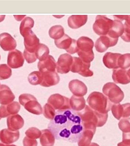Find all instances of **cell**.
<instances>
[{
    "label": "cell",
    "mask_w": 130,
    "mask_h": 146,
    "mask_svg": "<svg viewBox=\"0 0 130 146\" xmlns=\"http://www.w3.org/2000/svg\"><path fill=\"white\" fill-rule=\"evenodd\" d=\"M48 128L56 140L71 143L79 142L84 130L80 115L70 108L56 111Z\"/></svg>",
    "instance_id": "obj_1"
},
{
    "label": "cell",
    "mask_w": 130,
    "mask_h": 146,
    "mask_svg": "<svg viewBox=\"0 0 130 146\" xmlns=\"http://www.w3.org/2000/svg\"><path fill=\"white\" fill-rule=\"evenodd\" d=\"M87 102L93 110L102 114L108 113L113 105L107 97L98 92H92L89 96Z\"/></svg>",
    "instance_id": "obj_2"
},
{
    "label": "cell",
    "mask_w": 130,
    "mask_h": 146,
    "mask_svg": "<svg viewBox=\"0 0 130 146\" xmlns=\"http://www.w3.org/2000/svg\"><path fill=\"white\" fill-rule=\"evenodd\" d=\"M77 44V53L80 58L84 62L90 63L94 58L92 50L94 46L93 41L90 38L82 36L78 40Z\"/></svg>",
    "instance_id": "obj_3"
},
{
    "label": "cell",
    "mask_w": 130,
    "mask_h": 146,
    "mask_svg": "<svg viewBox=\"0 0 130 146\" xmlns=\"http://www.w3.org/2000/svg\"><path fill=\"white\" fill-rule=\"evenodd\" d=\"M103 92L112 103H119L124 99V92L115 83L109 82L103 88Z\"/></svg>",
    "instance_id": "obj_4"
},
{
    "label": "cell",
    "mask_w": 130,
    "mask_h": 146,
    "mask_svg": "<svg viewBox=\"0 0 130 146\" xmlns=\"http://www.w3.org/2000/svg\"><path fill=\"white\" fill-rule=\"evenodd\" d=\"M20 104L29 112L36 115L42 113V108L36 98L30 94H24L19 98Z\"/></svg>",
    "instance_id": "obj_5"
},
{
    "label": "cell",
    "mask_w": 130,
    "mask_h": 146,
    "mask_svg": "<svg viewBox=\"0 0 130 146\" xmlns=\"http://www.w3.org/2000/svg\"><path fill=\"white\" fill-rule=\"evenodd\" d=\"M113 22V20L106 16L98 15L93 25V30L98 35L102 36L107 35L112 27Z\"/></svg>",
    "instance_id": "obj_6"
},
{
    "label": "cell",
    "mask_w": 130,
    "mask_h": 146,
    "mask_svg": "<svg viewBox=\"0 0 130 146\" xmlns=\"http://www.w3.org/2000/svg\"><path fill=\"white\" fill-rule=\"evenodd\" d=\"M55 44L57 47L66 50L68 53L74 54L78 51L77 41L70 37L67 34L57 40H55Z\"/></svg>",
    "instance_id": "obj_7"
},
{
    "label": "cell",
    "mask_w": 130,
    "mask_h": 146,
    "mask_svg": "<svg viewBox=\"0 0 130 146\" xmlns=\"http://www.w3.org/2000/svg\"><path fill=\"white\" fill-rule=\"evenodd\" d=\"M73 58V63L71 71L78 73L84 77L91 76L93 75V72L90 69V63L84 62L78 57H74Z\"/></svg>",
    "instance_id": "obj_8"
},
{
    "label": "cell",
    "mask_w": 130,
    "mask_h": 146,
    "mask_svg": "<svg viewBox=\"0 0 130 146\" xmlns=\"http://www.w3.org/2000/svg\"><path fill=\"white\" fill-rule=\"evenodd\" d=\"M23 36L24 38L25 50L30 53H35L40 44L39 39L31 30L26 32Z\"/></svg>",
    "instance_id": "obj_9"
},
{
    "label": "cell",
    "mask_w": 130,
    "mask_h": 146,
    "mask_svg": "<svg viewBox=\"0 0 130 146\" xmlns=\"http://www.w3.org/2000/svg\"><path fill=\"white\" fill-rule=\"evenodd\" d=\"M73 61V57L67 53L60 55L56 64L57 72L61 74H67L70 70Z\"/></svg>",
    "instance_id": "obj_10"
},
{
    "label": "cell",
    "mask_w": 130,
    "mask_h": 146,
    "mask_svg": "<svg viewBox=\"0 0 130 146\" xmlns=\"http://www.w3.org/2000/svg\"><path fill=\"white\" fill-rule=\"evenodd\" d=\"M118 40V38H113L107 35L101 36L96 41V50L99 52H105L108 48L116 45Z\"/></svg>",
    "instance_id": "obj_11"
},
{
    "label": "cell",
    "mask_w": 130,
    "mask_h": 146,
    "mask_svg": "<svg viewBox=\"0 0 130 146\" xmlns=\"http://www.w3.org/2000/svg\"><path fill=\"white\" fill-rule=\"evenodd\" d=\"M25 62L21 52L18 50L10 51L8 54L7 64L12 68H17L22 67Z\"/></svg>",
    "instance_id": "obj_12"
},
{
    "label": "cell",
    "mask_w": 130,
    "mask_h": 146,
    "mask_svg": "<svg viewBox=\"0 0 130 146\" xmlns=\"http://www.w3.org/2000/svg\"><path fill=\"white\" fill-rule=\"evenodd\" d=\"M112 113L117 120L126 118L130 116V103L121 105L119 103L114 104L112 106Z\"/></svg>",
    "instance_id": "obj_13"
},
{
    "label": "cell",
    "mask_w": 130,
    "mask_h": 146,
    "mask_svg": "<svg viewBox=\"0 0 130 146\" xmlns=\"http://www.w3.org/2000/svg\"><path fill=\"white\" fill-rule=\"evenodd\" d=\"M19 131H12L9 129H3L0 132V141L6 144L13 143L19 139Z\"/></svg>",
    "instance_id": "obj_14"
},
{
    "label": "cell",
    "mask_w": 130,
    "mask_h": 146,
    "mask_svg": "<svg viewBox=\"0 0 130 146\" xmlns=\"http://www.w3.org/2000/svg\"><path fill=\"white\" fill-rule=\"evenodd\" d=\"M37 66L40 72L43 73L48 71L55 72L57 65L53 57L49 55L44 59L39 60Z\"/></svg>",
    "instance_id": "obj_15"
},
{
    "label": "cell",
    "mask_w": 130,
    "mask_h": 146,
    "mask_svg": "<svg viewBox=\"0 0 130 146\" xmlns=\"http://www.w3.org/2000/svg\"><path fill=\"white\" fill-rule=\"evenodd\" d=\"M0 46L4 51H11L16 48L17 42L10 34L3 33L0 34Z\"/></svg>",
    "instance_id": "obj_16"
},
{
    "label": "cell",
    "mask_w": 130,
    "mask_h": 146,
    "mask_svg": "<svg viewBox=\"0 0 130 146\" xmlns=\"http://www.w3.org/2000/svg\"><path fill=\"white\" fill-rule=\"evenodd\" d=\"M20 105L17 102H13L7 105H2L0 107V117L4 118L11 115H16L19 112Z\"/></svg>",
    "instance_id": "obj_17"
},
{
    "label": "cell",
    "mask_w": 130,
    "mask_h": 146,
    "mask_svg": "<svg viewBox=\"0 0 130 146\" xmlns=\"http://www.w3.org/2000/svg\"><path fill=\"white\" fill-rule=\"evenodd\" d=\"M42 80L40 85L50 87L57 84L60 81V78L55 72H46L42 73Z\"/></svg>",
    "instance_id": "obj_18"
},
{
    "label": "cell",
    "mask_w": 130,
    "mask_h": 146,
    "mask_svg": "<svg viewBox=\"0 0 130 146\" xmlns=\"http://www.w3.org/2000/svg\"><path fill=\"white\" fill-rule=\"evenodd\" d=\"M15 97L9 86L2 84L0 86V104L7 105L13 101Z\"/></svg>",
    "instance_id": "obj_19"
},
{
    "label": "cell",
    "mask_w": 130,
    "mask_h": 146,
    "mask_svg": "<svg viewBox=\"0 0 130 146\" xmlns=\"http://www.w3.org/2000/svg\"><path fill=\"white\" fill-rule=\"evenodd\" d=\"M121 54L107 52L105 54L103 58L104 64L107 68L117 69L119 68L118 59Z\"/></svg>",
    "instance_id": "obj_20"
},
{
    "label": "cell",
    "mask_w": 130,
    "mask_h": 146,
    "mask_svg": "<svg viewBox=\"0 0 130 146\" xmlns=\"http://www.w3.org/2000/svg\"><path fill=\"white\" fill-rule=\"evenodd\" d=\"M7 125L9 129L12 131H18L23 126L24 120L18 114L11 115L7 119Z\"/></svg>",
    "instance_id": "obj_21"
},
{
    "label": "cell",
    "mask_w": 130,
    "mask_h": 146,
    "mask_svg": "<svg viewBox=\"0 0 130 146\" xmlns=\"http://www.w3.org/2000/svg\"><path fill=\"white\" fill-rule=\"evenodd\" d=\"M112 78L116 83L126 84L130 83V77L127 71L121 68L113 70Z\"/></svg>",
    "instance_id": "obj_22"
},
{
    "label": "cell",
    "mask_w": 130,
    "mask_h": 146,
    "mask_svg": "<svg viewBox=\"0 0 130 146\" xmlns=\"http://www.w3.org/2000/svg\"><path fill=\"white\" fill-rule=\"evenodd\" d=\"M68 86L70 91L76 96H84L87 92L86 86L79 80H74L70 81Z\"/></svg>",
    "instance_id": "obj_23"
},
{
    "label": "cell",
    "mask_w": 130,
    "mask_h": 146,
    "mask_svg": "<svg viewBox=\"0 0 130 146\" xmlns=\"http://www.w3.org/2000/svg\"><path fill=\"white\" fill-rule=\"evenodd\" d=\"M88 15H73L68 19V26L71 28L76 29L83 26L86 23L88 20Z\"/></svg>",
    "instance_id": "obj_24"
},
{
    "label": "cell",
    "mask_w": 130,
    "mask_h": 146,
    "mask_svg": "<svg viewBox=\"0 0 130 146\" xmlns=\"http://www.w3.org/2000/svg\"><path fill=\"white\" fill-rule=\"evenodd\" d=\"M115 19L122 21L125 20L124 23V32L121 36L123 40L126 42H130V15H114Z\"/></svg>",
    "instance_id": "obj_25"
},
{
    "label": "cell",
    "mask_w": 130,
    "mask_h": 146,
    "mask_svg": "<svg viewBox=\"0 0 130 146\" xmlns=\"http://www.w3.org/2000/svg\"><path fill=\"white\" fill-rule=\"evenodd\" d=\"M113 26L107 35L114 38H118L124 32V25L121 21L115 19L113 20Z\"/></svg>",
    "instance_id": "obj_26"
},
{
    "label": "cell",
    "mask_w": 130,
    "mask_h": 146,
    "mask_svg": "<svg viewBox=\"0 0 130 146\" xmlns=\"http://www.w3.org/2000/svg\"><path fill=\"white\" fill-rule=\"evenodd\" d=\"M50 37L55 40L58 39L64 35V29L61 25H55L51 27L49 31Z\"/></svg>",
    "instance_id": "obj_27"
},
{
    "label": "cell",
    "mask_w": 130,
    "mask_h": 146,
    "mask_svg": "<svg viewBox=\"0 0 130 146\" xmlns=\"http://www.w3.org/2000/svg\"><path fill=\"white\" fill-rule=\"evenodd\" d=\"M34 21L32 18L30 17H27L23 19L21 23L20 32L22 35H24L26 32L31 30L34 27Z\"/></svg>",
    "instance_id": "obj_28"
},
{
    "label": "cell",
    "mask_w": 130,
    "mask_h": 146,
    "mask_svg": "<svg viewBox=\"0 0 130 146\" xmlns=\"http://www.w3.org/2000/svg\"><path fill=\"white\" fill-rule=\"evenodd\" d=\"M50 53V50L48 47L45 44L40 43L37 49L35 54L37 59L39 60H42L46 58Z\"/></svg>",
    "instance_id": "obj_29"
},
{
    "label": "cell",
    "mask_w": 130,
    "mask_h": 146,
    "mask_svg": "<svg viewBox=\"0 0 130 146\" xmlns=\"http://www.w3.org/2000/svg\"><path fill=\"white\" fill-rule=\"evenodd\" d=\"M28 80L29 83L32 85L40 84L42 80V72L40 71L32 72L29 75Z\"/></svg>",
    "instance_id": "obj_30"
},
{
    "label": "cell",
    "mask_w": 130,
    "mask_h": 146,
    "mask_svg": "<svg viewBox=\"0 0 130 146\" xmlns=\"http://www.w3.org/2000/svg\"><path fill=\"white\" fill-rule=\"evenodd\" d=\"M119 68L125 69L130 67V53L121 54L118 59Z\"/></svg>",
    "instance_id": "obj_31"
},
{
    "label": "cell",
    "mask_w": 130,
    "mask_h": 146,
    "mask_svg": "<svg viewBox=\"0 0 130 146\" xmlns=\"http://www.w3.org/2000/svg\"><path fill=\"white\" fill-rule=\"evenodd\" d=\"M12 75L11 68L6 64H0V80L7 79Z\"/></svg>",
    "instance_id": "obj_32"
},
{
    "label": "cell",
    "mask_w": 130,
    "mask_h": 146,
    "mask_svg": "<svg viewBox=\"0 0 130 146\" xmlns=\"http://www.w3.org/2000/svg\"><path fill=\"white\" fill-rule=\"evenodd\" d=\"M118 126L123 132H130V117L122 119L119 123Z\"/></svg>",
    "instance_id": "obj_33"
},
{
    "label": "cell",
    "mask_w": 130,
    "mask_h": 146,
    "mask_svg": "<svg viewBox=\"0 0 130 146\" xmlns=\"http://www.w3.org/2000/svg\"><path fill=\"white\" fill-rule=\"evenodd\" d=\"M39 130L35 127H31L25 132V134L31 139H37L39 137Z\"/></svg>",
    "instance_id": "obj_34"
},
{
    "label": "cell",
    "mask_w": 130,
    "mask_h": 146,
    "mask_svg": "<svg viewBox=\"0 0 130 146\" xmlns=\"http://www.w3.org/2000/svg\"><path fill=\"white\" fill-rule=\"evenodd\" d=\"M24 56L27 62L29 64L35 62L37 59L35 53H30L26 50H24Z\"/></svg>",
    "instance_id": "obj_35"
},
{
    "label": "cell",
    "mask_w": 130,
    "mask_h": 146,
    "mask_svg": "<svg viewBox=\"0 0 130 146\" xmlns=\"http://www.w3.org/2000/svg\"><path fill=\"white\" fill-rule=\"evenodd\" d=\"M117 146H130V132L123 133V141L117 144Z\"/></svg>",
    "instance_id": "obj_36"
},
{
    "label": "cell",
    "mask_w": 130,
    "mask_h": 146,
    "mask_svg": "<svg viewBox=\"0 0 130 146\" xmlns=\"http://www.w3.org/2000/svg\"><path fill=\"white\" fill-rule=\"evenodd\" d=\"M24 146H36L37 142L27 137H25L23 140Z\"/></svg>",
    "instance_id": "obj_37"
},
{
    "label": "cell",
    "mask_w": 130,
    "mask_h": 146,
    "mask_svg": "<svg viewBox=\"0 0 130 146\" xmlns=\"http://www.w3.org/2000/svg\"><path fill=\"white\" fill-rule=\"evenodd\" d=\"M26 16V15H14V17H15V19L18 21L22 20Z\"/></svg>",
    "instance_id": "obj_38"
},
{
    "label": "cell",
    "mask_w": 130,
    "mask_h": 146,
    "mask_svg": "<svg viewBox=\"0 0 130 146\" xmlns=\"http://www.w3.org/2000/svg\"><path fill=\"white\" fill-rule=\"evenodd\" d=\"M5 17V15H0V22L4 20Z\"/></svg>",
    "instance_id": "obj_39"
},
{
    "label": "cell",
    "mask_w": 130,
    "mask_h": 146,
    "mask_svg": "<svg viewBox=\"0 0 130 146\" xmlns=\"http://www.w3.org/2000/svg\"><path fill=\"white\" fill-rule=\"evenodd\" d=\"M127 73L128 74V75H129V76L130 77V68L129 69V70L127 71Z\"/></svg>",
    "instance_id": "obj_40"
},
{
    "label": "cell",
    "mask_w": 130,
    "mask_h": 146,
    "mask_svg": "<svg viewBox=\"0 0 130 146\" xmlns=\"http://www.w3.org/2000/svg\"><path fill=\"white\" fill-rule=\"evenodd\" d=\"M0 146H7L6 145H5L3 144L0 143Z\"/></svg>",
    "instance_id": "obj_41"
},
{
    "label": "cell",
    "mask_w": 130,
    "mask_h": 146,
    "mask_svg": "<svg viewBox=\"0 0 130 146\" xmlns=\"http://www.w3.org/2000/svg\"><path fill=\"white\" fill-rule=\"evenodd\" d=\"M7 146H17L15 145H6Z\"/></svg>",
    "instance_id": "obj_42"
},
{
    "label": "cell",
    "mask_w": 130,
    "mask_h": 146,
    "mask_svg": "<svg viewBox=\"0 0 130 146\" xmlns=\"http://www.w3.org/2000/svg\"><path fill=\"white\" fill-rule=\"evenodd\" d=\"M0 60H1V55H0Z\"/></svg>",
    "instance_id": "obj_43"
},
{
    "label": "cell",
    "mask_w": 130,
    "mask_h": 146,
    "mask_svg": "<svg viewBox=\"0 0 130 146\" xmlns=\"http://www.w3.org/2000/svg\"><path fill=\"white\" fill-rule=\"evenodd\" d=\"M1 117H0V120H1Z\"/></svg>",
    "instance_id": "obj_44"
},
{
    "label": "cell",
    "mask_w": 130,
    "mask_h": 146,
    "mask_svg": "<svg viewBox=\"0 0 130 146\" xmlns=\"http://www.w3.org/2000/svg\"><path fill=\"white\" fill-rule=\"evenodd\" d=\"M0 85H1V83H0Z\"/></svg>",
    "instance_id": "obj_45"
}]
</instances>
